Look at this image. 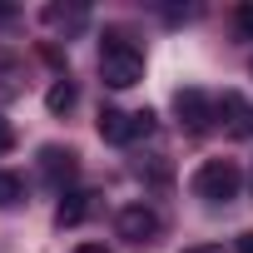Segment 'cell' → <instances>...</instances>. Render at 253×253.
I'll use <instances>...</instances> for the list:
<instances>
[{"label":"cell","mask_w":253,"mask_h":253,"mask_svg":"<svg viewBox=\"0 0 253 253\" xmlns=\"http://www.w3.org/2000/svg\"><path fill=\"white\" fill-rule=\"evenodd\" d=\"M99 80L109 89H134L144 80V50L124 30H109L104 35V45H99Z\"/></svg>","instance_id":"1"},{"label":"cell","mask_w":253,"mask_h":253,"mask_svg":"<svg viewBox=\"0 0 253 253\" xmlns=\"http://www.w3.org/2000/svg\"><path fill=\"white\" fill-rule=\"evenodd\" d=\"M189 189H194V199H204V204H233L238 189H243V174H238L233 159H204V164L194 169Z\"/></svg>","instance_id":"2"},{"label":"cell","mask_w":253,"mask_h":253,"mask_svg":"<svg viewBox=\"0 0 253 253\" xmlns=\"http://www.w3.org/2000/svg\"><path fill=\"white\" fill-rule=\"evenodd\" d=\"M154 134V109H114V104H104L99 109V139L104 144H139V139H149Z\"/></svg>","instance_id":"3"},{"label":"cell","mask_w":253,"mask_h":253,"mask_svg":"<svg viewBox=\"0 0 253 253\" xmlns=\"http://www.w3.org/2000/svg\"><path fill=\"white\" fill-rule=\"evenodd\" d=\"M114 228H119V238H129L134 248H144V243L159 238L164 218H159V209H149V204H124V209L114 213Z\"/></svg>","instance_id":"4"},{"label":"cell","mask_w":253,"mask_h":253,"mask_svg":"<svg viewBox=\"0 0 253 253\" xmlns=\"http://www.w3.org/2000/svg\"><path fill=\"white\" fill-rule=\"evenodd\" d=\"M75 174H80V154L75 149H65V144H45L40 149V179H45L50 194H70Z\"/></svg>","instance_id":"5"},{"label":"cell","mask_w":253,"mask_h":253,"mask_svg":"<svg viewBox=\"0 0 253 253\" xmlns=\"http://www.w3.org/2000/svg\"><path fill=\"white\" fill-rule=\"evenodd\" d=\"M174 114H179V124H184L189 134H209L213 119H218V114H213V99H209L204 89H194V84L174 94Z\"/></svg>","instance_id":"6"},{"label":"cell","mask_w":253,"mask_h":253,"mask_svg":"<svg viewBox=\"0 0 253 253\" xmlns=\"http://www.w3.org/2000/svg\"><path fill=\"white\" fill-rule=\"evenodd\" d=\"M213 114L223 119V129H228L233 139H248V134H253V104H248L243 94H233V89H223V94L213 99Z\"/></svg>","instance_id":"7"},{"label":"cell","mask_w":253,"mask_h":253,"mask_svg":"<svg viewBox=\"0 0 253 253\" xmlns=\"http://www.w3.org/2000/svg\"><path fill=\"white\" fill-rule=\"evenodd\" d=\"M89 213H94V194H89V189H70V194L55 204V228H80Z\"/></svg>","instance_id":"8"},{"label":"cell","mask_w":253,"mask_h":253,"mask_svg":"<svg viewBox=\"0 0 253 253\" xmlns=\"http://www.w3.org/2000/svg\"><path fill=\"white\" fill-rule=\"evenodd\" d=\"M75 99H80L75 80H70V75H60V80L50 84V94H45V109H50V114H70V109H75Z\"/></svg>","instance_id":"9"},{"label":"cell","mask_w":253,"mask_h":253,"mask_svg":"<svg viewBox=\"0 0 253 253\" xmlns=\"http://www.w3.org/2000/svg\"><path fill=\"white\" fill-rule=\"evenodd\" d=\"M25 194H30V189H25V179H20V174L0 169V209H5V213H10V209H20V204H25Z\"/></svg>","instance_id":"10"},{"label":"cell","mask_w":253,"mask_h":253,"mask_svg":"<svg viewBox=\"0 0 253 253\" xmlns=\"http://www.w3.org/2000/svg\"><path fill=\"white\" fill-rule=\"evenodd\" d=\"M20 75H25V65L20 60H10V55H0V99H15L25 84H20Z\"/></svg>","instance_id":"11"},{"label":"cell","mask_w":253,"mask_h":253,"mask_svg":"<svg viewBox=\"0 0 253 253\" xmlns=\"http://www.w3.org/2000/svg\"><path fill=\"white\" fill-rule=\"evenodd\" d=\"M45 20H50V25H60V30H80V25H84V10H60V5H50V10H45Z\"/></svg>","instance_id":"12"},{"label":"cell","mask_w":253,"mask_h":253,"mask_svg":"<svg viewBox=\"0 0 253 253\" xmlns=\"http://www.w3.org/2000/svg\"><path fill=\"white\" fill-rule=\"evenodd\" d=\"M233 25H238V40H253V5H238L233 10Z\"/></svg>","instance_id":"13"},{"label":"cell","mask_w":253,"mask_h":253,"mask_svg":"<svg viewBox=\"0 0 253 253\" xmlns=\"http://www.w3.org/2000/svg\"><path fill=\"white\" fill-rule=\"evenodd\" d=\"M10 149H15V124L0 114V154H10Z\"/></svg>","instance_id":"14"},{"label":"cell","mask_w":253,"mask_h":253,"mask_svg":"<svg viewBox=\"0 0 253 253\" xmlns=\"http://www.w3.org/2000/svg\"><path fill=\"white\" fill-rule=\"evenodd\" d=\"M233 248H238V253H253V228H248V233H238V243H233Z\"/></svg>","instance_id":"15"},{"label":"cell","mask_w":253,"mask_h":253,"mask_svg":"<svg viewBox=\"0 0 253 253\" xmlns=\"http://www.w3.org/2000/svg\"><path fill=\"white\" fill-rule=\"evenodd\" d=\"M184 253H223V243H194V248H184Z\"/></svg>","instance_id":"16"},{"label":"cell","mask_w":253,"mask_h":253,"mask_svg":"<svg viewBox=\"0 0 253 253\" xmlns=\"http://www.w3.org/2000/svg\"><path fill=\"white\" fill-rule=\"evenodd\" d=\"M75 253H109V248H104V243H80Z\"/></svg>","instance_id":"17"}]
</instances>
